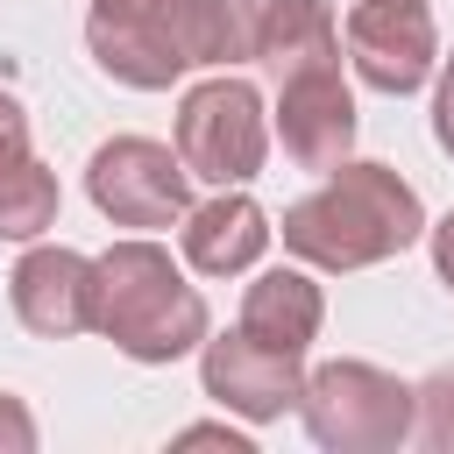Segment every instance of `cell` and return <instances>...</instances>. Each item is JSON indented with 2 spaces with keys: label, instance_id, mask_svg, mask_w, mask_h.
<instances>
[{
  "label": "cell",
  "instance_id": "obj_16",
  "mask_svg": "<svg viewBox=\"0 0 454 454\" xmlns=\"http://www.w3.org/2000/svg\"><path fill=\"white\" fill-rule=\"evenodd\" d=\"M433 454H454V369L419 383V426H411Z\"/></svg>",
  "mask_w": 454,
  "mask_h": 454
},
{
  "label": "cell",
  "instance_id": "obj_9",
  "mask_svg": "<svg viewBox=\"0 0 454 454\" xmlns=\"http://www.w3.org/2000/svg\"><path fill=\"white\" fill-rule=\"evenodd\" d=\"M355 92L340 78V64H312V71H291L284 92H277V135H284V156L298 170H333L348 163L355 149Z\"/></svg>",
  "mask_w": 454,
  "mask_h": 454
},
{
  "label": "cell",
  "instance_id": "obj_15",
  "mask_svg": "<svg viewBox=\"0 0 454 454\" xmlns=\"http://www.w3.org/2000/svg\"><path fill=\"white\" fill-rule=\"evenodd\" d=\"M57 206L64 192L50 163H35L28 149L0 163V241H35L43 227H57Z\"/></svg>",
  "mask_w": 454,
  "mask_h": 454
},
{
  "label": "cell",
  "instance_id": "obj_12",
  "mask_svg": "<svg viewBox=\"0 0 454 454\" xmlns=\"http://www.w3.org/2000/svg\"><path fill=\"white\" fill-rule=\"evenodd\" d=\"M170 43L184 64H255V35H262V0H163Z\"/></svg>",
  "mask_w": 454,
  "mask_h": 454
},
{
  "label": "cell",
  "instance_id": "obj_14",
  "mask_svg": "<svg viewBox=\"0 0 454 454\" xmlns=\"http://www.w3.org/2000/svg\"><path fill=\"white\" fill-rule=\"evenodd\" d=\"M255 57L291 78V71H312V64H333L340 57V21H333V0H262V35H255Z\"/></svg>",
  "mask_w": 454,
  "mask_h": 454
},
{
  "label": "cell",
  "instance_id": "obj_10",
  "mask_svg": "<svg viewBox=\"0 0 454 454\" xmlns=\"http://www.w3.org/2000/svg\"><path fill=\"white\" fill-rule=\"evenodd\" d=\"M85 50H92V64H99L114 85H135V92H163V85H177V78L192 71V64L177 57V43H170L163 0H149V7H92Z\"/></svg>",
  "mask_w": 454,
  "mask_h": 454
},
{
  "label": "cell",
  "instance_id": "obj_8",
  "mask_svg": "<svg viewBox=\"0 0 454 454\" xmlns=\"http://www.w3.org/2000/svg\"><path fill=\"white\" fill-rule=\"evenodd\" d=\"M199 383H206V397H213L220 411H234V419L262 426V419H284V411L298 404L305 369H298V355L262 348L255 333H241V326H234V333L206 340V355H199Z\"/></svg>",
  "mask_w": 454,
  "mask_h": 454
},
{
  "label": "cell",
  "instance_id": "obj_21",
  "mask_svg": "<svg viewBox=\"0 0 454 454\" xmlns=\"http://www.w3.org/2000/svg\"><path fill=\"white\" fill-rule=\"evenodd\" d=\"M426 234H433V270H440V284L454 291V206H447V220L426 227Z\"/></svg>",
  "mask_w": 454,
  "mask_h": 454
},
{
  "label": "cell",
  "instance_id": "obj_2",
  "mask_svg": "<svg viewBox=\"0 0 454 454\" xmlns=\"http://www.w3.org/2000/svg\"><path fill=\"white\" fill-rule=\"evenodd\" d=\"M99 333L128 362H177L206 348V298L184 284L163 241H114L99 255Z\"/></svg>",
  "mask_w": 454,
  "mask_h": 454
},
{
  "label": "cell",
  "instance_id": "obj_20",
  "mask_svg": "<svg viewBox=\"0 0 454 454\" xmlns=\"http://www.w3.org/2000/svg\"><path fill=\"white\" fill-rule=\"evenodd\" d=\"M177 447H227V454H255L234 426H184V433H177Z\"/></svg>",
  "mask_w": 454,
  "mask_h": 454
},
{
  "label": "cell",
  "instance_id": "obj_13",
  "mask_svg": "<svg viewBox=\"0 0 454 454\" xmlns=\"http://www.w3.org/2000/svg\"><path fill=\"white\" fill-rule=\"evenodd\" d=\"M319 319H326V298H319V284L305 270H262L241 291V333H255L262 348L305 355L319 340Z\"/></svg>",
  "mask_w": 454,
  "mask_h": 454
},
{
  "label": "cell",
  "instance_id": "obj_1",
  "mask_svg": "<svg viewBox=\"0 0 454 454\" xmlns=\"http://www.w3.org/2000/svg\"><path fill=\"white\" fill-rule=\"evenodd\" d=\"M270 234H284V248L312 270H369L426 234V206L390 163H333L326 184L284 206V227Z\"/></svg>",
  "mask_w": 454,
  "mask_h": 454
},
{
  "label": "cell",
  "instance_id": "obj_4",
  "mask_svg": "<svg viewBox=\"0 0 454 454\" xmlns=\"http://www.w3.org/2000/svg\"><path fill=\"white\" fill-rule=\"evenodd\" d=\"M270 149V121H262V92L248 78H206L177 99V156L192 177L206 184H248L262 170Z\"/></svg>",
  "mask_w": 454,
  "mask_h": 454
},
{
  "label": "cell",
  "instance_id": "obj_19",
  "mask_svg": "<svg viewBox=\"0 0 454 454\" xmlns=\"http://www.w3.org/2000/svg\"><path fill=\"white\" fill-rule=\"evenodd\" d=\"M433 142L454 156V57H447V71H440V92H433Z\"/></svg>",
  "mask_w": 454,
  "mask_h": 454
},
{
  "label": "cell",
  "instance_id": "obj_6",
  "mask_svg": "<svg viewBox=\"0 0 454 454\" xmlns=\"http://www.w3.org/2000/svg\"><path fill=\"white\" fill-rule=\"evenodd\" d=\"M348 57H355V78L369 92H390V99L419 92L440 64V35H433L426 0H355Z\"/></svg>",
  "mask_w": 454,
  "mask_h": 454
},
{
  "label": "cell",
  "instance_id": "obj_5",
  "mask_svg": "<svg viewBox=\"0 0 454 454\" xmlns=\"http://www.w3.org/2000/svg\"><path fill=\"white\" fill-rule=\"evenodd\" d=\"M85 192L114 227H170L192 213V170L149 135H114L85 163Z\"/></svg>",
  "mask_w": 454,
  "mask_h": 454
},
{
  "label": "cell",
  "instance_id": "obj_22",
  "mask_svg": "<svg viewBox=\"0 0 454 454\" xmlns=\"http://www.w3.org/2000/svg\"><path fill=\"white\" fill-rule=\"evenodd\" d=\"M92 7H149V0H92Z\"/></svg>",
  "mask_w": 454,
  "mask_h": 454
},
{
  "label": "cell",
  "instance_id": "obj_17",
  "mask_svg": "<svg viewBox=\"0 0 454 454\" xmlns=\"http://www.w3.org/2000/svg\"><path fill=\"white\" fill-rule=\"evenodd\" d=\"M0 454H35V419H28V404L7 397V390H0Z\"/></svg>",
  "mask_w": 454,
  "mask_h": 454
},
{
  "label": "cell",
  "instance_id": "obj_11",
  "mask_svg": "<svg viewBox=\"0 0 454 454\" xmlns=\"http://www.w3.org/2000/svg\"><path fill=\"white\" fill-rule=\"evenodd\" d=\"M262 248H270V213L234 184H220V199L184 213V262L199 277H241L255 270Z\"/></svg>",
  "mask_w": 454,
  "mask_h": 454
},
{
  "label": "cell",
  "instance_id": "obj_18",
  "mask_svg": "<svg viewBox=\"0 0 454 454\" xmlns=\"http://www.w3.org/2000/svg\"><path fill=\"white\" fill-rule=\"evenodd\" d=\"M28 149V114H21V99L14 92H0V163L7 156H21Z\"/></svg>",
  "mask_w": 454,
  "mask_h": 454
},
{
  "label": "cell",
  "instance_id": "obj_3",
  "mask_svg": "<svg viewBox=\"0 0 454 454\" xmlns=\"http://www.w3.org/2000/svg\"><path fill=\"white\" fill-rule=\"evenodd\" d=\"M298 411H305V433L333 454H390L411 440L419 426V390L376 362H355V355H333L305 376L298 390Z\"/></svg>",
  "mask_w": 454,
  "mask_h": 454
},
{
  "label": "cell",
  "instance_id": "obj_7",
  "mask_svg": "<svg viewBox=\"0 0 454 454\" xmlns=\"http://www.w3.org/2000/svg\"><path fill=\"white\" fill-rule=\"evenodd\" d=\"M14 319L43 340H71L99 326V255L78 248H28L7 277Z\"/></svg>",
  "mask_w": 454,
  "mask_h": 454
}]
</instances>
